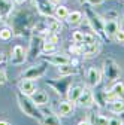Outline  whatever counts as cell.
Returning <instances> with one entry per match:
<instances>
[{"label": "cell", "mask_w": 124, "mask_h": 125, "mask_svg": "<svg viewBox=\"0 0 124 125\" xmlns=\"http://www.w3.org/2000/svg\"><path fill=\"white\" fill-rule=\"evenodd\" d=\"M103 70H105V74L108 77V81H115V79H118L120 74H121L120 67H118V64L114 60H106L103 62Z\"/></svg>", "instance_id": "6da1fadb"}, {"label": "cell", "mask_w": 124, "mask_h": 125, "mask_svg": "<svg viewBox=\"0 0 124 125\" xmlns=\"http://www.w3.org/2000/svg\"><path fill=\"white\" fill-rule=\"evenodd\" d=\"M18 103H20V106H21V109H23V112H24L25 115L32 116V118H37V116H39V112H37V109H36L37 106L33 104L32 100L23 98V94H21V95H18Z\"/></svg>", "instance_id": "7a4b0ae2"}, {"label": "cell", "mask_w": 124, "mask_h": 125, "mask_svg": "<svg viewBox=\"0 0 124 125\" xmlns=\"http://www.w3.org/2000/svg\"><path fill=\"white\" fill-rule=\"evenodd\" d=\"M100 81H102V72L97 67H90L87 72V83L91 88H94L100 83Z\"/></svg>", "instance_id": "3957f363"}, {"label": "cell", "mask_w": 124, "mask_h": 125, "mask_svg": "<svg viewBox=\"0 0 124 125\" xmlns=\"http://www.w3.org/2000/svg\"><path fill=\"white\" fill-rule=\"evenodd\" d=\"M24 61H25V51H24V48L21 45L13 46L12 54H11V62L15 64V66H20Z\"/></svg>", "instance_id": "277c9868"}, {"label": "cell", "mask_w": 124, "mask_h": 125, "mask_svg": "<svg viewBox=\"0 0 124 125\" xmlns=\"http://www.w3.org/2000/svg\"><path fill=\"white\" fill-rule=\"evenodd\" d=\"M45 61H48L50 64L58 67V66H63V64H69L70 58L67 55H63V54H55V52H52V54H48V57H45Z\"/></svg>", "instance_id": "5b68a950"}, {"label": "cell", "mask_w": 124, "mask_h": 125, "mask_svg": "<svg viewBox=\"0 0 124 125\" xmlns=\"http://www.w3.org/2000/svg\"><path fill=\"white\" fill-rule=\"evenodd\" d=\"M75 103L79 104L81 107H90V106H93V103H94V95H93V92L90 89L84 88V91L81 92V95L78 97V100Z\"/></svg>", "instance_id": "8992f818"}, {"label": "cell", "mask_w": 124, "mask_h": 125, "mask_svg": "<svg viewBox=\"0 0 124 125\" xmlns=\"http://www.w3.org/2000/svg\"><path fill=\"white\" fill-rule=\"evenodd\" d=\"M18 88H20V92L25 97H30L32 94L36 91V83L35 81L32 79H23L20 83H18Z\"/></svg>", "instance_id": "52a82bcc"}, {"label": "cell", "mask_w": 124, "mask_h": 125, "mask_svg": "<svg viewBox=\"0 0 124 125\" xmlns=\"http://www.w3.org/2000/svg\"><path fill=\"white\" fill-rule=\"evenodd\" d=\"M46 72V67L45 66H33V67H30L23 76H24V79H37V77L43 76Z\"/></svg>", "instance_id": "ba28073f"}, {"label": "cell", "mask_w": 124, "mask_h": 125, "mask_svg": "<svg viewBox=\"0 0 124 125\" xmlns=\"http://www.w3.org/2000/svg\"><path fill=\"white\" fill-rule=\"evenodd\" d=\"M117 31H118V22L115 20H108L103 22V33L108 39H114Z\"/></svg>", "instance_id": "9c48e42d"}, {"label": "cell", "mask_w": 124, "mask_h": 125, "mask_svg": "<svg viewBox=\"0 0 124 125\" xmlns=\"http://www.w3.org/2000/svg\"><path fill=\"white\" fill-rule=\"evenodd\" d=\"M30 100L36 106H43V104L48 103L50 97H48V92H45V91H35L32 95H30Z\"/></svg>", "instance_id": "30bf717a"}, {"label": "cell", "mask_w": 124, "mask_h": 125, "mask_svg": "<svg viewBox=\"0 0 124 125\" xmlns=\"http://www.w3.org/2000/svg\"><path fill=\"white\" fill-rule=\"evenodd\" d=\"M75 110V101L66 100V101H61L58 104V115L60 116H69L70 113H73Z\"/></svg>", "instance_id": "8fae6325"}, {"label": "cell", "mask_w": 124, "mask_h": 125, "mask_svg": "<svg viewBox=\"0 0 124 125\" xmlns=\"http://www.w3.org/2000/svg\"><path fill=\"white\" fill-rule=\"evenodd\" d=\"M88 17H90V24L93 25V28H94L99 34H105L103 33V21L97 17L94 12H91V10H88Z\"/></svg>", "instance_id": "7c38bea8"}, {"label": "cell", "mask_w": 124, "mask_h": 125, "mask_svg": "<svg viewBox=\"0 0 124 125\" xmlns=\"http://www.w3.org/2000/svg\"><path fill=\"white\" fill-rule=\"evenodd\" d=\"M84 91V86L79 85V83H75V85H70L69 89H67V100L70 101H76L78 97L81 95V92Z\"/></svg>", "instance_id": "4fadbf2b"}, {"label": "cell", "mask_w": 124, "mask_h": 125, "mask_svg": "<svg viewBox=\"0 0 124 125\" xmlns=\"http://www.w3.org/2000/svg\"><path fill=\"white\" fill-rule=\"evenodd\" d=\"M99 49H100L99 42H94V43H91V45H84L82 54H84L85 58H91V57H94V55L99 52Z\"/></svg>", "instance_id": "5bb4252c"}, {"label": "cell", "mask_w": 124, "mask_h": 125, "mask_svg": "<svg viewBox=\"0 0 124 125\" xmlns=\"http://www.w3.org/2000/svg\"><path fill=\"white\" fill-rule=\"evenodd\" d=\"M109 110L115 115H121L124 112V98H115L109 103Z\"/></svg>", "instance_id": "9a60e30c"}, {"label": "cell", "mask_w": 124, "mask_h": 125, "mask_svg": "<svg viewBox=\"0 0 124 125\" xmlns=\"http://www.w3.org/2000/svg\"><path fill=\"white\" fill-rule=\"evenodd\" d=\"M12 3L9 2V0H0V17H2L3 20H6L11 12H12Z\"/></svg>", "instance_id": "2e32d148"}, {"label": "cell", "mask_w": 124, "mask_h": 125, "mask_svg": "<svg viewBox=\"0 0 124 125\" xmlns=\"http://www.w3.org/2000/svg\"><path fill=\"white\" fill-rule=\"evenodd\" d=\"M58 73H60V76H70V74H76V73H78V69H76L72 62H69V64L58 66Z\"/></svg>", "instance_id": "e0dca14e"}, {"label": "cell", "mask_w": 124, "mask_h": 125, "mask_svg": "<svg viewBox=\"0 0 124 125\" xmlns=\"http://www.w3.org/2000/svg\"><path fill=\"white\" fill-rule=\"evenodd\" d=\"M67 22L70 24V25H79L81 22H82V13L79 12V10H73V12H69V15H67Z\"/></svg>", "instance_id": "ac0fdd59"}, {"label": "cell", "mask_w": 124, "mask_h": 125, "mask_svg": "<svg viewBox=\"0 0 124 125\" xmlns=\"http://www.w3.org/2000/svg\"><path fill=\"white\" fill-rule=\"evenodd\" d=\"M111 92L117 98H124V83L123 82H115L111 88Z\"/></svg>", "instance_id": "d6986e66"}, {"label": "cell", "mask_w": 124, "mask_h": 125, "mask_svg": "<svg viewBox=\"0 0 124 125\" xmlns=\"http://www.w3.org/2000/svg\"><path fill=\"white\" fill-rule=\"evenodd\" d=\"M40 125H61L58 116L55 115H48V116H45L40 119Z\"/></svg>", "instance_id": "ffe728a7"}, {"label": "cell", "mask_w": 124, "mask_h": 125, "mask_svg": "<svg viewBox=\"0 0 124 125\" xmlns=\"http://www.w3.org/2000/svg\"><path fill=\"white\" fill-rule=\"evenodd\" d=\"M54 15H55V18L57 20H66L67 18V15H69V10H67V8L66 6H61V5H58L57 8H55V10H54Z\"/></svg>", "instance_id": "44dd1931"}, {"label": "cell", "mask_w": 124, "mask_h": 125, "mask_svg": "<svg viewBox=\"0 0 124 125\" xmlns=\"http://www.w3.org/2000/svg\"><path fill=\"white\" fill-rule=\"evenodd\" d=\"M48 30L51 31V33H60L61 31V22H60V20H51L50 22H48Z\"/></svg>", "instance_id": "7402d4cb"}, {"label": "cell", "mask_w": 124, "mask_h": 125, "mask_svg": "<svg viewBox=\"0 0 124 125\" xmlns=\"http://www.w3.org/2000/svg\"><path fill=\"white\" fill-rule=\"evenodd\" d=\"M42 52L43 54H52V52H55V45L54 43H51V42H43L42 43Z\"/></svg>", "instance_id": "603a6c76"}, {"label": "cell", "mask_w": 124, "mask_h": 125, "mask_svg": "<svg viewBox=\"0 0 124 125\" xmlns=\"http://www.w3.org/2000/svg\"><path fill=\"white\" fill-rule=\"evenodd\" d=\"M72 40H73V43H82L84 42V31H73Z\"/></svg>", "instance_id": "cb8c5ba5"}, {"label": "cell", "mask_w": 124, "mask_h": 125, "mask_svg": "<svg viewBox=\"0 0 124 125\" xmlns=\"http://www.w3.org/2000/svg\"><path fill=\"white\" fill-rule=\"evenodd\" d=\"M94 124L96 125H108L109 124V118H106L103 115H97V116H94Z\"/></svg>", "instance_id": "d4e9b609"}, {"label": "cell", "mask_w": 124, "mask_h": 125, "mask_svg": "<svg viewBox=\"0 0 124 125\" xmlns=\"http://www.w3.org/2000/svg\"><path fill=\"white\" fill-rule=\"evenodd\" d=\"M96 42V36L94 34H91V33H84V45H91V43H94Z\"/></svg>", "instance_id": "484cf974"}, {"label": "cell", "mask_w": 124, "mask_h": 125, "mask_svg": "<svg viewBox=\"0 0 124 125\" xmlns=\"http://www.w3.org/2000/svg\"><path fill=\"white\" fill-rule=\"evenodd\" d=\"M12 37V31L9 28H3V30H0V39L2 40H9Z\"/></svg>", "instance_id": "4316f807"}, {"label": "cell", "mask_w": 124, "mask_h": 125, "mask_svg": "<svg viewBox=\"0 0 124 125\" xmlns=\"http://www.w3.org/2000/svg\"><path fill=\"white\" fill-rule=\"evenodd\" d=\"M114 39H115V42H118V43L124 45V30H120V28H118V31L115 33Z\"/></svg>", "instance_id": "83f0119b"}, {"label": "cell", "mask_w": 124, "mask_h": 125, "mask_svg": "<svg viewBox=\"0 0 124 125\" xmlns=\"http://www.w3.org/2000/svg\"><path fill=\"white\" fill-rule=\"evenodd\" d=\"M6 81H8V77H6V72H5L3 69H0V85H3Z\"/></svg>", "instance_id": "f1b7e54d"}, {"label": "cell", "mask_w": 124, "mask_h": 125, "mask_svg": "<svg viewBox=\"0 0 124 125\" xmlns=\"http://www.w3.org/2000/svg\"><path fill=\"white\" fill-rule=\"evenodd\" d=\"M108 125H123V121H121L120 118H111Z\"/></svg>", "instance_id": "f546056e"}, {"label": "cell", "mask_w": 124, "mask_h": 125, "mask_svg": "<svg viewBox=\"0 0 124 125\" xmlns=\"http://www.w3.org/2000/svg\"><path fill=\"white\" fill-rule=\"evenodd\" d=\"M46 40H48V42H51V43H54V45H57V42H58V36L55 34V33H52L48 39H46Z\"/></svg>", "instance_id": "4dcf8cb0"}, {"label": "cell", "mask_w": 124, "mask_h": 125, "mask_svg": "<svg viewBox=\"0 0 124 125\" xmlns=\"http://www.w3.org/2000/svg\"><path fill=\"white\" fill-rule=\"evenodd\" d=\"M78 125H91V122H90V121H81Z\"/></svg>", "instance_id": "1f68e13d"}, {"label": "cell", "mask_w": 124, "mask_h": 125, "mask_svg": "<svg viewBox=\"0 0 124 125\" xmlns=\"http://www.w3.org/2000/svg\"><path fill=\"white\" fill-rule=\"evenodd\" d=\"M0 125H11V122H8V121H0Z\"/></svg>", "instance_id": "d6a6232c"}, {"label": "cell", "mask_w": 124, "mask_h": 125, "mask_svg": "<svg viewBox=\"0 0 124 125\" xmlns=\"http://www.w3.org/2000/svg\"><path fill=\"white\" fill-rule=\"evenodd\" d=\"M51 2H52L54 5H60V3H61V0H51Z\"/></svg>", "instance_id": "836d02e7"}, {"label": "cell", "mask_w": 124, "mask_h": 125, "mask_svg": "<svg viewBox=\"0 0 124 125\" xmlns=\"http://www.w3.org/2000/svg\"><path fill=\"white\" fill-rule=\"evenodd\" d=\"M90 2H91V3H102L103 0H90Z\"/></svg>", "instance_id": "e575fe53"}, {"label": "cell", "mask_w": 124, "mask_h": 125, "mask_svg": "<svg viewBox=\"0 0 124 125\" xmlns=\"http://www.w3.org/2000/svg\"><path fill=\"white\" fill-rule=\"evenodd\" d=\"M15 2H17V3H24L25 0H15Z\"/></svg>", "instance_id": "d590c367"}, {"label": "cell", "mask_w": 124, "mask_h": 125, "mask_svg": "<svg viewBox=\"0 0 124 125\" xmlns=\"http://www.w3.org/2000/svg\"><path fill=\"white\" fill-rule=\"evenodd\" d=\"M2 61H3V54L0 52V62H2Z\"/></svg>", "instance_id": "8d00e7d4"}, {"label": "cell", "mask_w": 124, "mask_h": 125, "mask_svg": "<svg viewBox=\"0 0 124 125\" xmlns=\"http://www.w3.org/2000/svg\"><path fill=\"white\" fill-rule=\"evenodd\" d=\"M123 2H124V0H123Z\"/></svg>", "instance_id": "74e56055"}, {"label": "cell", "mask_w": 124, "mask_h": 125, "mask_svg": "<svg viewBox=\"0 0 124 125\" xmlns=\"http://www.w3.org/2000/svg\"><path fill=\"white\" fill-rule=\"evenodd\" d=\"M123 125H124V124H123Z\"/></svg>", "instance_id": "f35d334b"}]
</instances>
